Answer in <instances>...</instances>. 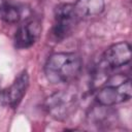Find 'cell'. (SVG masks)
Here are the masks:
<instances>
[{"label": "cell", "mask_w": 132, "mask_h": 132, "mask_svg": "<svg viewBox=\"0 0 132 132\" xmlns=\"http://www.w3.org/2000/svg\"><path fill=\"white\" fill-rule=\"evenodd\" d=\"M82 62L74 53H56L48 57L44 65V74L51 84H66L80 73Z\"/></svg>", "instance_id": "6da1fadb"}, {"label": "cell", "mask_w": 132, "mask_h": 132, "mask_svg": "<svg viewBox=\"0 0 132 132\" xmlns=\"http://www.w3.org/2000/svg\"><path fill=\"white\" fill-rule=\"evenodd\" d=\"M131 80L123 75H117L109 78L106 84L100 88L95 95L96 101L103 106H112L131 98Z\"/></svg>", "instance_id": "7a4b0ae2"}, {"label": "cell", "mask_w": 132, "mask_h": 132, "mask_svg": "<svg viewBox=\"0 0 132 132\" xmlns=\"http://www.w3.org/2000/svg\"><path fill=\"white\" fill-rule=\"evenodd\" d=\"M77 105L76 94L70 91H58L50 95L44 103L50 116L58 121L66 120L75 110Z\"/></svg>", "instance_id": "3957f363"}, {"label": "cell", "mask_w": 132, "mask_h": 132, "mask_svg": "<svg viewBox=\"0 0 132 132\" xmlns=\"http://www.w3.org/2000/svg\"><path fill=\"white\" fill-rule=\"evenodd\" d=\"M79 18L75 12L73 4L63 3L56 7L55 9V20L52 29V34L54 38L59 42L67 37H69Z\"/></svg>", "instance_id": "277c9868"}, {"label": "cell", "mask_w": 132, "mask_h": 132, "mask_svg": "<svg viewBox=\"0 0 132 132\" xmlns=\"http://www.w3.org/2000/svg\"><path fill=\"white\" fill-rule=\"evenodd\" d=\"M28 87H29V74L27 70H23L16 76L14 81L1 93L0 99L2 103L10 107L18 106L19 103L22 101L24 95L26 94Z\"/></svg>", "instance_id": "5b68a950"}, {"label": "cell", "mask_w": 132, "mask_h": 132, "mask_svg": "<svg viewBox=\"0 0 132 132\" xmlns=\"http://www.w3.org/2000/svg\"><path fill=\"white\" fill-rule=\"evenodd\" d=\"M41 32L40 22L32 19L24 22L18 28L14 34V45L18 48H28L32 46Z\"/></svg>", "instance_id": "8992f818"}, {"label": "cell", "mask_w": 132, "mask_h": 132, "mask_svg": "<svg viewBox=\"0 0 132 132\" xmlns=\"http://www.w3.org/2000/svg\"><path fill=\"white\" fill-rule=\"evenodd\" d=\"M103 63L108 68H118L128 64L131 60V47L126 41L110 45L103 54Z\"/></svg>", "instance_id": "52a82bcc"}, {"label": "cell", "mask_w": 132, "mask_h": 132, "mask_svg": "<svg viewBox=\"0 0 132 132\" xmlns=\"http://www.w3.org/2000/svg\"><path fill=\"white\" fill-rule=\"evenodd\" d=\"M104 0H76L73 4L78 18H91L100 14L104 10Z\"/></svg>", "instance_id": "ba28073f"}, {"label": "cell", "mask_w": 132, "mask_h": 132, "mask_svg": "<svg viewBox=\"0 0 132 132\" xmlns=\"http://www.w3.org/2000/svg\"><path fill=\"white\" fill-rule=\"evenodd\" d=\"M22 19L21 8L12 3L6 1H0V20L8 23L15 24Z\"/></svg>", "instance_id": "9c48e42d"}]
</instances>
